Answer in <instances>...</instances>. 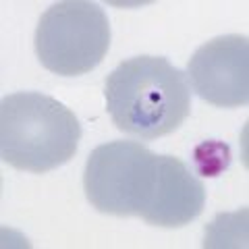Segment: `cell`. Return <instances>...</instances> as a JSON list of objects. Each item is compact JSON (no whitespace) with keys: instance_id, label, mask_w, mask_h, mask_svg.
I'll return each mask as SVG.
<instances>
[{"instance_id":"277c9868","label":"cell","mask_w":249,"mask_h":249,"mask_svg":"<svg viewBox=\"0 0 249 249\" xmlns=\"http://www.w3.org/2000/svg\"><path fill=\"white\" fill-rule=\"evenodd\" d=\"M158 183V156L137 142H108L91 150L83 173L88 201L102 214L143 216Z\"/></svg>"},{"instance_id":"7a4b0ae2","label":"cell","mask_w":249,"mask_h":249,"mask_svg":"<svg viewBox=\"0 0 249 249\" xmlns=\"http://www.w3.org/2000/svg\"><path fill=\"white\" fill-rule=\"evenodd\" d=\"M81 124L69 108L37 91L11 93L0 104V156L27 173H48L75 156Z\"/></svg>"},{"instance_id":"6da1fadb","label":"cell","mask_w":249,"mask_h":249,"mask_svg":"<svg viewBox=\"0 0 249 249\" xmlns=\"http://www.w3.org/2000/svg\"><path fill=\"white\" fill-rule=\"evenodd\" d=\"M106 110L116 129L142 139L177 131L191 110L187 75L164 56H135L121 62L104 83Z\"/></svg>"},{"instance_id":"8992f818","label":"cell","mask_w":249,"mask_h":249,"mask_svg":"<svg viewBox=\"0 0 249 249\" xmlns=\"http://www.w3.org/2000/svg\"><path fill=\"white\" fill-rule=\"evenodd\" d=\"M206 191L201 181L191 175L185 162L173 156H158V183L143 220L154 227L178 229L201 214Z\"/></svg>"},{"instance_id":"3957f363","label":"cell","mask_w":249,"mask_h":249,"mask_svg":"<svg viewBox=\"0 0 249 249\" xmlns=\"http://www.w3.org/2000/svg\"><path fill=\"white\" fill-rule=\"evenodd\" d=\"M110 48V23L104 9L88 0H62L46 11L36 29L42 67L60 77L93 71Z\"/></svg>"},{"instance_id":"5b68a950","label":"cell","mask_w":249,"mask_h":249,"mask_svg":"<svg viewBox=\"0 0 249 249\" xmlns=\"http://www.w3.org/2000/svg\"><path fill=\"white\" fill-rule=\"evenodd\" d=\"M191 89L218 108L249 102V44L245 36H220L199 46L189 60Z\"/></svg>"},{"instance_id":"52a82bcc","label":"cell","mask_w":249,"mask_h":249,"mask_svg":"<svg viewBox=\"0 0 249 249\" xmlns=\"http://www.w3.org/2000/svg\"><path fill=\"white\" fill-rule=\"evenodd\" d=\"M231 166V147L220 139H206L193 147V168L204 178H216Z\"/></svg>"}]
</instances>
